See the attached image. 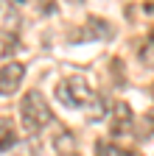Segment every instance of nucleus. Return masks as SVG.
<instances>
[{"label":"nucleus","instance_id":"obj_2","mask_svg":"<svg viewBox=\"0 0 154 156\" xmlns=\"http://www.w3.org/2000/svg\"><path fill=\"white\" fill-rule=\"evenodd\" d=\"M56 95H59V101L65 103V106H84L87 101H90V87L84 84V78H79V75H73V78H65V81L59 84V89H56Z\"/></svg>","mask_w":154,"mask_h":156},{"label":"nucleus","instance_id":"obj_1","mask_svg":"<svg viewBox=\"0 0 154 156\" xmlns=\"http://www.w3.org/2000/svg\"><path fill=\"white\" fill-rule=\"evenodd\" d=\"M20 112H23V126L25 131H39L48 120H51V109L45 103V98L39 92H28L20 103Z\"/></svg>","mask_w":154,"mask_h":156},{"label":"nucleus","instance_id":"obj_3","mask_svg":"<svg viewBox=\"0 0 154 156\" xmlns=\"http://www.w3.org/2000/svg\"><path fill=\"white\" fill-rule=\"evenodd\" d=\"M23 73H25V70L17 64V62H11V64L3 67V95H9V92L17 89V84H20V78H23Z\"/></svg>","mask_w":154,"mask_h":156}]
</instances>
